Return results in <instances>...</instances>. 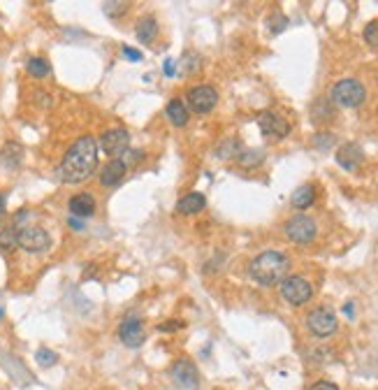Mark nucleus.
<instances>
[{
	"mask_svg": "<svg viewBox=\"0 0 378 390\" xmlns=\"http://www.w3.org/2000/svg\"><path fill=\"white\" fill-rule=\"evenodd\" d=\"M98 168V142L96 137L84 135L68 149L58 165V179L63 184H82Z\"/></svg>",
	"mask_w": 378,
	"mask_h": 390,
	"instance_id": "nucleus-1",
	"label": "nucleus"
},
{
	"mask_svg": "<svg viewBox=\"0 0 378 390\" xmlns=\"http://www.w3.org/2000/svg\"><path fill=\"white\" fill-rule=\"evenodd\" d=\"M290 272V258L281 251H263L260 256L253 258L249 267L251 279L260 286H274L281 284Z\"/></svg>",
	"mask_w": 378,
	"mask_h": 390,
	"instance_id": "nucleus-2",
	"label": "nucleus"
},
{
	"mask_svg": "<svg viewBox=\"0 0 378 390\" xmlns=\"http://www.w3.org/2000/svg\"><path fill=\"white\" fill-rule=\"evenodd\" d=\"M367 100V91L358 79H341V82L334 84L332 89V103L339 107H360Z\"/></svg>",
	"mask_w": 378,
	"mask_h": 390,
	"instance_id": "nucleus-3",
	"label": "nucleus"
},
{
	"mask_svg": "<svg viewBox=\"0 0 378 390\" xmlns=\"http://www.w3.org/2000/svg\"><path fill=\"white\" fill-rule=\"evenodd\" d=\"M17 247L28 251V254H45V251L52 249V237H49L45 228L24 226V228H19Z\"/></svg>",
	"mask_w": 378,
	"mask_h": 390,
	"instance_id": "nucleus-4",
	"label": "nucleus"
},
{
	"mask_svg": "<svg viewBox=\"0 0 378 390\" xmlns=\"http://www.w3.org/2000/svg\"><path fill=\"white\" fill-rule=\"evenodd\" d=\"M283 233H286V237L290 242L295 244H309L316 240L318 235V226L316 221L311 219V216H304V214H297L293 216L286 226H283Z\"/></svg>",
	"mask_w": 378,
	"mask_h": 390,
	"instance_id": "nucleus-5",
	"label": "nucleus"
},
{
	"mask_svg": "<svg viewBox=\"0 0 378 390\" xmlns=\"http://www.w3.org/2000/svg\"><path fill=\"white\" fill-rule=\"evenodd\" d=\"M311 295H314V288L307 279L302 277H288L281 281V298L288 302V305L293 307H300V305H307L311 300Z\"/></svg>",
	"mask_w": 378,
	"mask_h": 390,
	"instance_id": "nucleus-6",
	"label": "nucleus"
},
{
	"mask_svg": "<svg viewBox=\"0 0 378 390\" xmlns=\"http://www.w3.org/2000/svg\"><path fill=\"white\" fill-rule=\"evenodd\" d=\"M307 328L314 332L316 337H332L334 332H337L339 323H337V316H334L332 309L316 307L314 312H309V316H307Z\"/></svg>",
	"mask_w": 378,
	"mask_h": 390,
	"instance_id": "nucleus-7",
	"label": "nucleus"
},
{
	"mask_svg": "<svg viewBox=\"0 0 378 390\" xmlns=\"http://www.w3.org/2000/svg\"><path fill=\"white\" fill-rule=\"evenodd\" d=\"M218 103V93L212 86H195L186 93V107H191L195 114H209Z\"/></svg>",
	"mask_w": 378,
	"mask_h": 390,
	"instance_id": "nucleus-8",
	"label": "nucleus"
},
{
	"mask_svg": "<svg viewBox=\"0 0 378 390\" xmlns=\"http://www.w3.org/2000/svg\"><path fill=\"white\" fill-rule=\"evenodd\" d=\"M170 374H172L174 384H177L181 390H198L200 388V372L191 360H186V358L174 360Z\"/></svg>",
	"mask_w": 378,
	"mask_h": 390,
	"instance_id": "nucleus-9",
	"label": "nucleus"
},
{
	"mask_svg": "<svg viewBox=\"0 0 378 390\" xmlns=\"http://www.w3.org/2000/svg\"><path fill=\"white\" fill-rule=\"evenodd\" d=\"M119 339L128 349H140L144 344V323L137 314H128L119 325Z\"/></svg>",
	"mask_w": 378,
	"mask_h": 390,
	"instance_id": "nucleus-10",
	"label": "nucleus"
},
{
	"mask_svg": "<svg viewBox=\"0 0 378 390\" xmlns=\"http://www.w3.org/2000/svg\"><path fill=\"white\" fill-rule=\"evenodd\" d=\"M258 126H260V130H263L265 137H276V140H283V137L290 133L288 121L272 110H265L258 114Z\"/></svg>",
	"mask_w": 378,
	"mask_h": 390,
	"instance_id": "nucleus-11",
	"label": "nucleus"
},
{
	"mask_svg": "<svg viewBox=\"0 0 378 390\" xmlns=\"http://www.w3.org/2000/svg\"><path fill=\"white\" fill-rule=\"evenodd\" d=\"M128 140H130V135L126 128H112L100 135L98 147L103 149L107 156H119L128 149Z\"/></svg>",
	"mask_w": 378,
	"mask_h": 390,
	"instance_id": "nucleus-12",
	"label": "nucleus"
},
{
	"mask_svg": "<svg viewBox=\"0 0 378 390\" xmlns=\"http://www.w3.org/2000/svg\"><path fill=\"white\" fill-rule=\"evenodd\" d=\"M362 161H365V151H362L360 144H355V142L341 144L339 151H337V163H339L344 170H348V172L358 170Z\"/></svg>",
	"mask_w": 378,
	"mask_h": 390,
	"instance_id": "nucleus-13",
	"label": "nucleus"
},
{
	"mask_svg": "<svg viewBox=\"0 0 378 390\" xmlns=\"http://www.w3.org/2000/svg\"><path fill=\"white\" fill-rule=\"evenodd\" d=\"M68 207L70 216H75V219H91L96 214V198L91 193H77L70 198Z\"/></svg>",
	"mask_w": 378,
	"mask_h": 390,
	"instance_id": "nucleus-14",
	"label": "nucleus"
},
{
	"mask_svg": "<svg viewBox=\"0 0 378 390\" xmlns=\"http://www.w3.org/2000/svg\"><path fill=\"white\" fill-rule=\"evenodd\" d=\"M128 168L121 163V158H114V161H109L103 170H100V186H105V189H112V186L121 184L123 177H126Z\"/></svg>",
	"mask_w": 378,
	"mask_h": 390,
	"instance_id": "nucleus-15",
	"label": "nucleus"
},
{
	"mask_svg": "<svg viewBox=\"0 0 378 390\" xmlns=\"http://www.w3.org/2000/svg\"><path fill=\"white\" fill-rule=\"evenodd\" d=\"M207 207V198L202 193L198 191H193V193H188L184 195L179 202H177V212L179 214H184V216H193V214H200L202 209Z\"/></svg>",
	"mask_w": 378,
	"mask_h": 390,
	"instance_id": "nucleus-16",
	"label": "nucleus"
},
{
	"mask_svg": "<svg viewBox=\"0 0 378 390\" xmlns=\"http://www.w3.org/2000/svg\"><path fill=\"white\" fill-rule=\"evenodd\" d=\"M0 163L7 170H17L24 163V147L19 142H7L3 151H0Z\"/></svg>",
	"mask_w": 378,
	"mask_h": 390,
	"instance_id": "nucleus-17",
	"label": "nucleus"
},
{
	"mask_svg": "<svg viewBox=\"0 0 378 390\" xmlns=\"http://www.w3.org/2000/svg\"><path fill=\"white\" fill-rule=\"evenodd\" d=\"M137 40L142 42V45H151V42L156 40L158 35V21L156 17H151V14H147V17H142L140 21H137Z\"/></svg>",
	"mask_w": 378,
	"mask_h": 390,
	"instance_id": "nucleus-18",
	"label": "nucleus"
},
{
	"mask_svg": "<svg viewBox=\"0 0 378 390\" xmlns=\"http://www.w3.org/2000/svg\"><path fill=\"white\" fill-rule=\"evenodd\" d=\"M188 117H191V114H188V107H186L184 100L174 98V100L167 103V119H170L174 126L184 128L188 124Z\"/></svg>",
	"mask_w": 378,
	"mask_h": 390,
	"instance_id": "nucleus-19",
	"label": "nucleus"
},
{
	"mask_svg": "<svg viewBox=\"0 0 378 390\" xmlns=\"http://www.w3.org/2000/svg\"><path fill=\"white\" fill-rule=\"evenodd\" d=\"M290 202H293V207H297V209H309L316 202V186L314 184H302L300 189L293 193Z\"/></svg>",
	"mask_w": 378,
	"mask_h": 390,
	"instance_id": "nucleus-20",
	"label": "nucleus"
},
{
	"mask_svg": "<svg viewBox=\"0 0 378 390\" xmlns=\"http://www.w3.org/2000/svg\"><path fill=\"white\" fill-rule=\"evenodd\" d=\"M26 70H28V75L35 77V79H45V77L52 75V65H49L47 59H42V56H33V59H28Z\"/></svg>",
	"mask_w": 378,
	"mask_h": 390,
	"instance_id": "nucleus-21",
	"label": "nucleus"
},
{
	"mask_svg": "<svg viewBox=\"0 0 378 390\" xmlns=\"http://www.w3.org/2000/svg\"><path fill=\"white\" fill-rule=\"evenodd\" d=\"M263 161H265V151L260 149H242V154L237 156V163L246 170L258 168V165H263Z\"/></svg>",
	"mask_w": 378,
	"mask_h": 390,
	"instance_id": "nucleus-22",
	"label": "nucleus"
},
{
	"mask_svg": "<svg viewBox=\"0 0 378 390\" xmlns=\"http://www.w3.org/2000/svg\"><path fill=\"white\" fill-rule=\"evenodd\" d=\"M239 154H242V142L239 140H223L221 144L216 147V156L218 158H237Z\"/></svg>",
	"mask_w": 378,
	"mask_h": 390,
	"instance_id": "nucleus-23",
	"label": "nucleus"
},
{
	"mask_svg": "<svg viewBox=\"0 0 378 390\" xmlns=\"http://www.w3.org/2000/svg\"><path fill=\"white\" fill-rule=\"evenodd\" d=\"M200 70V56L193 52H186L184 59L179 61V75H193Z\"/></svg>",
	"mask_w": 378,
	"mask_h": 390,
	"instance_id": "nucleus-24",
	"label": "nucleus"
},
{
	"mask_svg": "<svg viewBox=\"0 0 378 390\" xmlns=\"http://www.w3.org/2000/svg\"><path fill=\"white\" fill-rule=\"evenodd\" d=\"M17 235L19 230L14 226H7L5 230H0V251H12L17 247Z\"/></svg>",
	"mask_w": 378,
	"mask_h": 390,
	"instance_id": "nucleus-25",
	"label": "nucleus"
},
{
	"mask_svg": "<svg viewBox=\"0 0 378 390\" xmlns=\"http://www.w3.org/2000/svg\"><path fill=\"white\" fill-rule=\"evenodd\" d=\"M311 114H314V121H325V119H330L332 117V103L330 100H316V105H314V110H311Z\"/></svg>",
	"mask_w": 378,
	"mask_h": 390,
	"instance_id": "nucleus-26",
	"label": "nucleus"
},
{
	"mask_svg": "<svg viewBox=\"0 0 378 390\" xmlns=\"http://www.w3.org/2000/svg\"><path fill=\"white\" fill-rule=\"evenodd\" d=\"M35 360L42 365V367H52L58 363V356L52 351V349H47V346H42V349H38V353H35Z\"/></svg>",
	"mask_w": 378,
	"mask_h": 390,
	"instance_id": "nucleus-27",
	"label": "nucleus"
},
{
	"mask_svg": "<svg viewBox=\"0 0 378 390\" xmlns=\"http://www.w3.org/2000/svg\"><path fill=\"white\" fill-rule=\"evenodd\" d=\"M144 158V151H140V149H126L121 154V163L126 165V168H130V165H137Z\"/></svg>",
	"mask_w": 378,
	"mask_h": 390,
	"instance_id": "nucleus-28",
	"label": "nucleus"
},
{
	"mask_svg": "<svg viewBox=\"0 0 378 390\" xmlns=\"http://www.w3.org/2000/svg\"><path fill=\"white\" fill-rule=\"evenodd\" d=\"M365 42L369 47H378V19L369 21L365 28Z\"/></svg>",
	"mask_w": 378,
	"mask_h": 390,
	"instance_id": "nucleus-29",
	"label": "nucleus"
},
{
	"mask_svg": "<svg viewBox=\"0 0 378 390\" xmlns=\"http://www.w3.org/2000/svg\"><path fill=\"white\" fill-rule=\"evenodd\" d=\"M126 7H128L126 3H105L103 10H105L107 17H119V14L126 12Z\"/></svg>",
	"mask_w": 378,
	"mask_h": 390,
	"instance_id": "nucleus-30",
	"label": "nucleus"
},
{
	"mask_svg": "<svg viewBox=\"0 0 378 390\" xmlns=\"http://www.w3.org/2000/svg\"><path fill=\"white\" fill-rule=\"evenodd\" d=\"M286 26H288V19L283 17V14H274V17L270 19V31L272 33H281Z\"/></svg>",
	"mask_w": 378,
	"mask_h": 390,
	"instance_id": "nucleus-31",
	"label": "nucleus"
},
{
	"mask_svg": "<svg viewBox=\"0 0 378 390\" xmlns=\"http://www.w3.org/2000/svg\"><path fill=\"white\" fill-rule=\"evenodd\" d=\"M184 321H177V319H172V321H165V323H161L158 325V330L161 332H177V330H181L184 328Z\"/></svg>",
	"mask_w": 378,
	"mask_h": 390,
	"instance_id": "nucleus-32",
	"label": "nucleus"
},
{
	"mask_svg": "<svg viewBox=\"0 0 378 390\" xmlns=\"http://www.w3.org/2000/svg\"><path fill=\"white\" fill-rule=\"evenodd\" d=\"M332 144H334V135H330V133L316 135V147H318V149H330Z\"/></svg>",
	"mask_w": 378,
	"mask_h": 390,
	"instance_id": "nucleus-33",
	"label": "nucleus"
},
{
	"mask_svg": "<svg viewBox=\"0 0 378 390\" xmlns=\"http://www.w3.org/2000/svg\"><path fill=\"white\" fill-rule=\"evenodd\" d=\"M123 59H128V61H142V52H135L133 47H123Z\"/></svg>",
	"mask_w": 378,
	"mask_h": 390,
	"instance_id": "nucleus-34",
	"label": "nucleus"
},
{
	"mask_svg": "<svg viewBox=\"0 0 378 390\" xmlns=\"http://www.w3.org/2000/svg\"><path fill=\"white\" fill-rule=\"evenodd\" d=\"M311 390H339V386L332 384V381H318V384L311 386Z\"/></svg>",
	"mask_w": 378,
	"mask_h": 390,
	"instance_id": "nucleus-35",
	"label": "nucleus"
},
{
	"mask_svg": "<svg viewBox=\"0 0 378 390\" xmlns=\"http://www.w3.org/2000/svg\"><path fill=\"white\" fill-rule=\"evenodd\" d=\"M165 75H167V77H174V75H177V70H174V61H172V59H167V61H165Z\"/></svg>",
	"mask_w": 378,
	"mask_h": 390,
	"instance_id": "nucleus-36",
	"label": "nucleus"
},
{
	"mask_svg": "<svg viewBox=\"0 0 378 390\" xmlns=\"http://www.w3.org/2000/svg\"><path fill=\"white\" fill-rule=\"evenodd\" d=\"M68 223H70V228H75V230H82V228H84V223L79 221V219H75V216H70Z\"/></svg>",
	"mask_w": 378,
	"mask_h": 390,
	"instance_id": "nucleus-37",
	"label": "nucleus"
},
{
	"mask_svg": "<svg viewBox=\"0 0 378 390\" xmlns=\"http://www.w3.org/2000/svg\"><path fill=\"white\" fill-rule=\"evenodd\" d=\"M344 314H346V316H353V314H355V309H353L351 302H348V305L344 307Z\"/></svg>",
	"mask_w": 378,
	"mask_h": 390,
	"instance_id": "nucleus-38",
	"label": "nucleus"
},
{
	"mask_svg": "<svg viewBox=\"0 0 378 390\" xmlns=\"http://www.w3.org/2000/svg\"><path fill=\"white\" fill-rule=\"evenodd\" d=\"M3 216H5V198L0 195V221H3Z\"/></svg>",
	"mask_w": 378,
	"mask_h": 390,
	"instance_id": "nucleus-39",
	"label": "nucleus"
},
{
	"mask_svg": "<svg viewBox=\"0 0 378 390\" xmlns=\"http://www.w3.org/2000/svg\"><path fill=\"white\" fill-rule=\"evenodd\" d=\"M3 314H5V312H3V309H0V319H3Z\"/></svg>",
	"mask_w": 378,
	"mask_h": 390,
	"instance_id": "nucleus-40",
	"label": "nucleus"
}]
</instances>
